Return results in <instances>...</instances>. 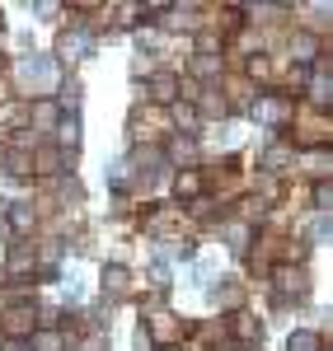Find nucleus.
<instances>
[{
    "instance_id": "5701e85b",
    "label": "nucleus",
    "mask_w": 333,
    "mask_h": 351,
    "mask_svg": "<svg viewBox=\"0 0 333 351\" xmlns=\"http://www.w3.org/2000/svg\"><path fill=\"white\" fill-rule=\"evenodd\" d=\"M202 108L211 112V117H221V112H225V99H211V94H207V99H202Z\"/></svg>"
},
{
    "instance_id": "1a4fd4ad",
    "label": "nucleus",
    "mask_w": 333,
    "mask_h": 351,
    "mask_svg": "<svg viewBox=\"0 0 333 351\" xmlns=\"http://www.w3.org/2000/svg\"><path fill=\"white\" fill-rule=\"evenodd\" d=\"M202 192V173L197 169H183L179 178H174V197H197Z\"/></svg>"
},
{
    "instance_id": "f8f14e48",
    "label": "nucleus",
    "mask_w": 333,
    "mask_h": 351,
    "mask_svg": "<svg viewBox=\"0 0 333 351\" xmlns=\"http://www.w3.org/2000/svg\"><path fill=\"white\" fill-rule=\"evenodd\" d=\"M33 206H28V202H14V206H10V225H14V230H33Z\"/></svg>"
},
{
    "instance_id": "b1692460",
    "label": "nucleus",
    "mask_w": 333,
    "mask_h": 351,
    "mask_svg": "<svg viewBox=\"0 0 333 351\" xmlns=\"http://www.w3.org/2000/svg\"><path fill=\"white\" fill-rule=\"evenodd\" d=\"M0 351H28V342H5Z\"/></svg>"
},
{
    "instance_id": "9b49d317",
    "label": "nucleus",
    "mask_w": 333,
    "mask_h": 351,
    "mask_svg": "<svg viewBox=\"0 0 333 351\" xmlns=\"http://www.w3.org/2000/svg\"><path fill=\"white\" fill-rule=\"evenodd\" d=\"M28 164H33L38 173H61V155H56V150H38Z\"/></svg>"
},
{
    "instance_id": "39448f33",
    "label": "nucleus",
    "mask_w": 333,
    "mask_h": 351,
    "mask_svg": "<svg viewBox=\"0 0 333 351\" xmlns=\"http://www.w3.org/2000/svg\"><path fill=\"white\" fill-rule=\"evenodd\" d=\"M146 337H150V342H174V337H179V319H174V314H155V319H146Z\"/></svg>"
},
{
    "instance_id": "9d476101",
    "label": "nucleus",
    "mask_w": 333,
    "mask_h": 351,
    "mask_svg": "<svg viewBox=\"0 0 333 351\" xmlns=\"http://www.w3.org/2000/svg\"><path fill=\"white\" fill-rule=\"evenodd\" d=\"M235 337H240V342H258V337H263V324H258L253 314H240V319H235Z\"/></svg>"
},
{
    "instance_id": "0eeeda50",
    "label": "nucleus",
    "mask_w": 333,
    "mask_h": 351,
    "mask_svg": "<svg viewBox=\"0 0 333 351\" xmlns=\"http://www.w3.org/2000/svg\"><path fill=\"white\" fill-rule=\"evenodd\" d=\"M141 94H150V99H160V104H179V80H174V75H165V71H160V75H155V80L146 84V89H141Z\"/></svg>"
},
{
    "instance_id": "f257e3e1",
    "label": "nucleus",
    "mask_w": 333,
    "mask_h": 351,
    "mask_svg": "<svg viewBox=\"0 0 333 351\" xmlns=\"http://www.w3.org/2000/svg\"><path fill=\"white\" fill-rule=\"evenodd\" d=\"M33 328H38V309H33V304H10V309L0 314V332H5L10 342L28 337Z\"/></svg>"
},
{
    "instance_id": "a211bd4d",
    "label": "nucleus",
    "mask_w": 333,
    "mask_h": 351,
    "mask_svg": "<svg viewBox=\"0 0 333 351\" xmlns=\"http://www.w3.org/2000/svg\"><path fill=\"white\" fill-rule=\"evenodd\" d=\"M56 132H61V141H66V145H76V141H80V122H76V117H66Z\"/></svg>"
},
{
    "instance_id": "f03ea898",
    "label": "nucleus",
    "mask_w": 333,
    "mask_h": 351,
    "mask_svg": "<svg viewBox=\"0 0 333 351\" xmlns=\"http://www.w3.org/2000/svg\"><path fill=\"white\" fill-rule=\"evenodd\" d=\"M19 80H24V84H38V89H52V84L61 80V66H56L52 56H24Z\"/></svg>"
},
{
    "instance_id": "20e7f679",
    "label": "nucleus",
    "mask_w": 333,
    "mask_h": 351,
    "mask_svg": "<svg viewBox=\"0 0 333 351\" xmlns=\"http://www.w3.org/2000/svg\"><path fill=\"white\" fill-rule=\"evenodd\" d=\"M249 112L258 117V122H268V127H277V122H286V99H253L249 104Z\"/></svg>"
},
{
    "instance_id": "2eb2a0df",
    "label": "nucleus",
    "mask_w": 333,
    "mask_h": 351,
    "mask_svg": "<svg viewBox=\"0 0 333 351\" xmlns=\"http://www.w3.org/2000/svg\"><path fill=\"white\" fill-rule=\"evenodd\" d=\"M319 347H324V342H319L314 332H291V337H286V351H319Z\"/></svg>"
},
{
    "instance_id": "aec40b11",
    "label": "nucleus",
    "mask_w": 333,
    "mask_h": 351,
    "mask_svg": "<svg viewBox=\"0 0 333 351\" xmlns=\"http://www.w3.org/2000/svg\"><path fill=\"white\" fill-rule=\"evenodd\" d=\"M286 160V150H282V145H273V150H268V155H263V169H268V173H277V164Z\"/></svg>"
},
{
    "instance_id": "6e6552de",
    "label": "nucleus",
    "mask_w": 333,
    "mask_h": 351,
    "mask_svg": "<svg viewBox=\"0 0 333 351\" xmlns=\"http://www.w3.org/2000/svg\"><path fill=\"white\" fill-rule=\"evenodd\" d=\"M127 286H132L127 267H122V263H108V267H104V291H108V295H127Z\"/></svg>"
},
{
    "instance_id": "f3484780",
    "label": "nucleus",
    "mask_w": 333,
    "mask_h": 351,
    "mask_svg": "<svg viewBox=\"0 0 333 351\" xmlns=\"http://www.w3.org/2000/svg\"><path fill=\"white\" fill-rule=\"evenodd\" d=\"M174 122H179L183 132H193V127H197V112L188 108V104H174Z\"/></svg>"
},
{
    "instance_id": "6ab92c4d",
    "label": "nucleus",
    "mask_w": 333,
    "mask_h": 351,
    "mask_svg": "<svg viewBox=\"0 0 333 351\" xmlns=\"http://www.w3.org/2000/svg\"><path fill=\"white\" fill-rule=\"evenodd\" d=\"M249 75H253V80H268V75H273V66H268L263 56H249Z\"/></svg>"
},
{
    "instance_id": "4be33fe9",
    "label": "nucleus",
    "mask_w": 333,
    "mask_h": 351,
    "mask_svg": "<svg viewBox=\"0 0 333 351\" xmlns=\"http://www.w3.org/2000/svg\"><path fill=\"white\" fill-rule=\"evenodd\" d=\"M33 117H38V127H52V122H56V108H52V104H43Z\"/></svg>"
},
{
    "instance_id": "423d86ee",
    "label": "nucleus",
    "mask_w": 333,
    "mask_h": 351,
    "mask_svg": "<svg viewBox=\"0 0 333 351\" xmlns=\"http://www.w3.org/2000/svg\"><path fill=\"white\" fill-rule=\"evenodd\" d=\"M306 295V271H277V300L286 304V300H301Z\"/></svg>"
},
{
    "instance_id": "dca6fc26",
    "label": "nucleus",
    "mask_w": 333,
    "mask_h": 351,
    "mask_svg": "<svg viewBox=\"0 0 333 351\" xmlns=\"http://www.w3.org/2000/svg\"><path fill=\"white\" fill-rule=\"evenodd\" d=\"M169 155H174V160H183V164H188V160H193V155H197L193 136H179V141H174V145H169Z\"/></svg>"
},
{
    "instance_id": "412c9836",
    "label": "nucleus",
    "mask_w": 333,
    "mask_h": 351,
    "mask_svg": "<svg viewBox=\"0 0 333 351\" xmlns=\"http://www.w3.org/2000/svg\"><path fill=\"white\" fill-rule=\"evenodd\" d=\"M225 243L230 248H244V225H225Z\"/></svg>"
},
{
    "instance_id": "7ed1b4c3",
    "label": "nucleus",
    "mask_w": 333,
    "mask_h": 351,
    "mask_svg": "<svg viewBox=\"0 0 333 351\" xmlns=\"http://www.w3.org/2000/svg\"><path fill=\"white\" fill-rule=\"evenodd\" d=\"M94 52V33L89 28H66L61 33V43H56V56L61 61H80V56Z\"/></svg>"
},
{
    "instance_id": "ddd939ff",
    "label": "nucleus",
    "mask_w": 333,
    "mask_h": 351,
    "mask_svg": "<svg viewBox=\"0 0 333 351\" xmlns=\"http://www.w3.org/2000/svg\"><path fill=\"white\" fill-rule=\"evenodd\" d=\"M333 89V80H329V66H324V71H319V75H314V84H310V94H314V104H324V108H329V94Z\"/></svg>"
},
{
    "instance_id": "4468645a",
    "label": "nucleus",
    "mask_w": 333,
    "mask_h": 351,
    "mask_svg": "<svg viewBox=\"0 0 333 351\" xmlns=\"http://www.w3.org/2000/svg\"><path fill=\"white\" fill-rule=\"evenodd\" d=\"M0 169H5V173H28V155H19V150H0Z\"/></svg>"
}]
</instances>
